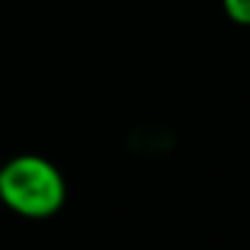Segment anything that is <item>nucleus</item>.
<instances>
[{"mask_svg":"<svg viewBox=\"0 0 250 250\" xmlns=\"http://www.w3.org/2000/svg\"><path fill=\"white\" fill-rule=\"evenodd\" d=\"M66 201V182L54 162L18 155L0 167V204L32 221L52 218Z\"/></svg>","mask_w":250,"mask_h":250,"instance_id":"nucleus-1","label":"nucleus"},{"mask_svg":"<svg viewBox=\"0 0 250 250\" xmlns=\"http://www.w3.org/2000/svg\"><path fill=\"white\" fill-rule=\"evenodd\" d=\"M223 13L230 22L240 27H250V0H221Z\"/></svg>","mask_w":250,"mask_h":250,"instance_id":"nucleus-2","label":"nucleus"}]
</instances>
